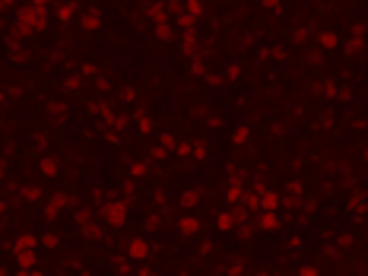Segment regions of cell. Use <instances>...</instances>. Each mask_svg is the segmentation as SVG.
<instances>
[{"instance_id": "obj_4", "label": "cell", "mask_w": 368, "mask_h": 276, "mask_svg": "<svg viewBox=\"0 0 368 276\" xmlns=\"http://www.w3.org/2000/svg\"><path fill=\"white\" fill-rule=\"evenodd\" d=\"M32 251H35V238L22 235L19 241H16V254H32Z\"/></svg>"}, {"instance_id": "obj_8", "label": "cell", "mask_w": 368, "mask_h": 276, "mask_svg": "<svg viewBox=\"0 0 368 276\" xmlns=\"http://www.w3.org/2000/svg\"><path fill=\"white\" fill-rule=\"evenodd\" d=\"M260 222H263V226H267V229H273V226H276V216H263Z\"/></svg>"}, {"instance_id": "obj_9", "label": "cell", "mask_w": 368, "mask_h": 276, "mask_svg": "<svg viewBox=\"0 0 368 276\" xmlns=\"http://www.w3.org/2000/svg\"><path fill=\"white\" fill-rule=\"evenodd\" d=\"M302 276H318V273H314L311 267H305V270H302Z\"/></svg>"}, {"instance_id": "obj_11", "label": "cell", "mask_w": 368, "mask_h": 276, "mask_svg": "<svg viewBox=\"0 0 368 276\" xmlns=\"http://www.w3.org/2000/svg\"><path fill=\"white\" fill-rule=\"evenodd\" d=\"M0 96H3V92H0Z\"/></svg>"}, {"instance_id": "obj_7", "label": "cell", "mask_w": 368, "mask_h": 276, "mask_svg": "<svg viewBox=\"0 0 368 276\" xmlns=\"http://www.w3.org/2000/svg\"><path fill=\"white\" fill-rule=\"evenodd\" d=\"M219 226L229 229V226H232V216H229V213H222V216H219Z\"/></svg>"}, {"instance_id": "obj_5", "label": "cell", "mask_w": 368, "mask_h": 276, "mask_svg": "<svg viewBox=\"0 0 368 276\" xmlns=\"http://www.w3.org/2000/svg\"><path fill=\"white\" fill-rule=\"evenodd\" d=\"M130 257H146V245L143 241H130Z\"/></svg>"}, {"instance_id": "obj_2", "label": "cell", "mask_w": 368, "mask_h": 276, "mask_svg": "<svg viewBox=\"0 0 368 276\" xmlns=\"http://www.w3.org/2000/svg\"><path fill=\"white\" fill-rule=\"evenodd\" d=\"M105 216H108L111 226H121V222H124V203H111V206H105Z\"/></svg>"}, {"instance_id": "obj_10", "label": "cell", "mask_w": 368, "mask_h": 276, "mask_svg": "<svg viewBox=\"0 0 368 276\" xmlns=\"http://www.w3.org/2000/svg\"><path fill=\"white\" fill-rule=\"evenodd\" d=\"M0 276H6V270H0Z\"/></svg>"}, {"instance_id": "obj_6", "label": "cell", "mask_w": 368, "mask_h": 276, "mask_svg": "<svg viewBox=\"0 0 368 276\" xmlns=\"http://www.w3.org/2000/svg\"><path fill=\"white\" fill-rule=\"evenodd\" d=\"M61 210H64V200H51L48 203V216H57Z\"/></svg>"}, {"instance_id": "obj_3", "label": "cell", "mask_w": 368, "mask_h": 276, "mask_svg": "<svg viewBox=\"0 0 368 276\" xmlns=\"http://www.w3.org/2000/svg\"><path fill=\"white\" fill-rule=\"evenodd\" d=\"M178 229H181L184 235H194V232L200 229V222H197L194 216H184V219H178Z\"/></svg>"}, {"instance_id": "obj_1", "label": "cell", "mask_w": 368, "mask_h": 276, "mask_svg": "<svg viewBox=\"0 0 368 276\" xmlns=\"http://www.w3.org/2000/svg\"><path fill=\"white\" fill-rule=\"evenodd\" d=\"M19 29L22 32H41V29H45V6H41V3H29V6H25V10H22V16H19Z\"/></svg>"}]
</instances>
